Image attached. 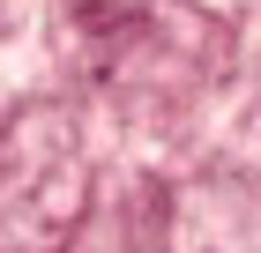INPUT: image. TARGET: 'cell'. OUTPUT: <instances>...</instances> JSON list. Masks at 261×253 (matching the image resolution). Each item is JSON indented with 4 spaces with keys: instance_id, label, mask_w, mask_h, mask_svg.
Wrapping results in <instances>:
<instances>
[{
    "instance_id": "1",
    "label": "cell",
    "mask_w": 261,
    "mask_h": 253,
    "mask_svg": "<svg viewBox=\"0 0 261 253\" xmlns=\"http://www.w3.org/2000/svg\"><path fill=\"white\" fill-rule=\"evenodd\" d=\"M45 75V52H38V45H0V97H8V90H22V82H38Z\"/></svg>"
}]
</instances>
